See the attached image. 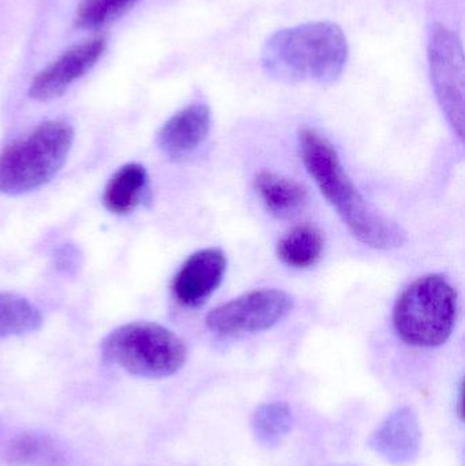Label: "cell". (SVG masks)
<instances>
[{"label": "cell", "instance_id": "7a4b0ae2", "mask_svg": "<svg viewBox=\"0 0 465 466\" xmlns=\"http://www.w3.org/2000/svg\"><path fill=\"white\" fill-rule=\"evenodd\" d=\"M349 41L333 22H308L273 33L261 52L268 76L281 82L333 84L349 62Z\"/></svg>", "mask_w": 465, "mask_h": 466}, {"label": "cell", "instance_id": "ba28073f", "mask_svg": "<svg viewBox=\"0 0 465 466\" xmlns=\"http://www.w3.org/2000/svg\"><path fill=\"white\" fill-rule=\"evenodd\" d=\"M106 49V38L103 35L71 46L33 78L29 87L30 97L37 101L60 97L74 82L95 67Z\"/></svg>", "mask_w": 465, "mask_h": 466}, {"label": "cell", "instance_id": "2e32d148", "mask_svg": "<svg viewBox=\"0 0 465 466\" xmlns=\"http://www.w3.org/2000/svg\"><path fill=\"white\" fill-rule=\"evenodd\" d=\"M41 325L43 315L37 307L21 296L0 293V339L33 333Z\"/></svg>", "mask_w": 465, "mask_h": 466}, {"label": "cell", "instance_id": "8fae6325", "mask_svg": "<svg viewBox=\"0 0 465 466\" xmlns=\"http://www.w3.org/2000/svg\"><path fill=\"white\" fill-rule=\"evenodd\" d=\"M212 112L205 104H191L169 117L157 134V147L172 161L193 155L209 136Z\"/></svg>", "mask_w": 465, "mask_h": 466}, {"label": "cell", "instance_id": "ac0fdd59", "mask_svg": "<svg viewBox=\"0 0 465 466\" xmlns=\"http://www.w3.org/2000/svg\"><path fill=\"white\" fill-rule=\"evenodd\" d=\"M139 0H84L76 8L74 24L78 29L96 30L127 14Z\"/></svg>", "mask_w": 465, "mask_h": 466}, {"label": "cell", "instance_id": "5b68a950", "mask_svg": "<svg viewBox=\"0 0 465 466\" xmlns=\"http://www.w3.org/2000/svg\"><path fill=\"white\" fill-rule=\"evenodd\" d=\"M101 356L109 366L134 377L161 380L185 366L187 350L185 342L164 326L134 322L115 329L103 339Z\"/></svg>", "mask_w": 465, "mask_h": 466}, {"label": "cell", "instance_id": "4fadbf2b", "mask_svg": "<svg viewBox=\"0 0 465 466\" xmlns=\"http://www.w3.org/2000/svg\"><path fill=\"white\" fill-rule=\"evenodd\" d=\"M254 187L267 209L280 218L299 212L308 202V191L303 186L273 172L257 174Z\"/></svg>", "mask_w": 465, "mask_h": 466}, {"label": "cell", "instance_id": "277c9868", "mask_svg": "<svg viewBox=\"0 0 465 466\" xmlns=\"http://www.w3.org/2000/svg\"><path fill=\"white\" fill-rule=\"evenodd\" d=\"M459 299L453 285L441 274H429L409 284L393 309V328L406 344L436 348L452 336Z\"/></svg>", "mask_w": 465, "mask_h": 466}, {"label": "cell", "instance_id": "7c38bea8", "mask_svg": "<svg viewBox=\"0 0 465 466\" xmlns=\"http://www.w3.org/2000/svg\"><path fill=\"white\" fill-rule=\"evenodd\" d=\"M147 188V172L141 164H126L115 172L103 194V204L114 215H128L141 204Z\"/></svg>", "mask_w": 465, "mask_h": 466}, {"label": "cell", "instance_id": "8992f818", "mask_svg": "<svg viewBox=\"0 0 465 466\" xmlns=\"http://www.w3.org/2000/svg\"><path fill=\"white\" fill-rule=\"evenodd\" d=\"M429 67L431 85L442 114L456 136L464 138V52L458 33L441 24L429 32Z\"/></svg>", "mask_w": 465, "mask_h": 466}, {"label": "cell", "instance_id": "30bf717a", "mask_svg": "<svg viewBox=\"0 0 465 466\" xmlns=\"http://www.w3.org/2000/svg\"><path fill=\"white\" fill-rule=\"evenodd\" d=\"M422 432L411 408H399L371 435L369 445L385 461L396 466L412 464L420 456Z\"/></svg>", "mask_w": 465, "mask_h": 466}, {"label": "cell", "instance_id": "d6986e66", "mask_svg": "<svg viewBox=\"0 0 465 466\" xmlns=\"http://www.w3.org/2000/svg\"><path fill=\"white\" fill-rule=\"evenodd\" d=\"M57 265L59 268L68 270V268H76V251L71 247H63L59 252H57Z\"/></svg>", "mask_w": 465, "mask_h": 466}, {"label": "cell", "instance_id": "6da1fadb", "mask_svg": "<svg viewBox=\"0 0 465 466\" xmlns=\"http://www.w3.org/2000/svg\"><path fill=\"white\" fill-rule=\"evenodd\" d=\"M299 147L308 175L357 240L382 251L407 243V232L371 207L355 187L329 139L313 128H303Z\"/></svg>", "mask_w": 465, "mask_h": 466}, {"label": "cell", "instance_id": "5bb4252c", "mask_svg": "<svg viewBox=\"0 0 465 466\" xmlns=\"http://www.w3.org/2000/svg\"><path fill=\"white\" fill-rule=\"evenodd\" d=\"M325 238L316 227L299 226L281 236L278 243V257L284 265L308 268L321 259Z\"/></svg>", "mask_w": 465, "mask_h": 466}, {"label": "cell", "instance_id": "9a60e30c", "mask_svg": "<svg viewBox=\"0 0 465 466\" xmlns=\"http://www.w3.org/2000/svg\"><path fill=\"white\" fill-rule=\"evenodd\" d=\"M5 459L15 465L65 466V454L46 437L22 434L5 448Z\"/></svg>", "mask_w": 465, "mask_h": 466}, {"label": "cell", "instance_id": "e0dca14e", "mask_svg": "<svg viewBox=\"0 0 465 466\" xmlns=\"http://www.w3.org/2000/svg\"><path fill=\"white\" fill-rule=\"evenodd\" d=\"M251 427L258 443L265 448H275L291 431V410L283 402L261 405L254 412Z\"/></svg>", "mask_w": 465, "mask_h": 466}, {"label": "cell", "instance_id": "3957f363", "mask_svg": "<svg viewBox=\"0 0 465 466\" xmlns=\"http://www.w3.org/2000/svg\"><path fill=\"white\" fill-rule=\"evenodd\" d=\"M74 128L63 120L41 123L0 152V193L18 197L54 179L73 147Z\"/></svg>", "mask_w": 465, "mask_h": 466}, {"label": "cell", "instance_id": "9c48e42d", "mask_svg": "<svg viewBox=\"0 0 465 466\" xmlns=\"http://www.w3.org/2000/svg\"><path fill=\"white\" fill-rule=\"evenodd\" d=\"M226 271L227 257L221 249L205 248L194 252L175 274L172 293L177 303L197 309L220 287Z\"/></svg>", "mask_w": 465, "mask_h": 466}, {"label": "cell", "instance_id": "52a82bcc", "mask_svg": "<svg viewBox=\"0 0 465 466\" xmlns=\"http://www.w3.org/2000/svg\"><path fill=\"white\" fill-rule=\"evenodd\" d=\"M294 301L281 289H258L213 309L207 328L218 336L235 337L272 329L291 312Z\"/></svg>", "mask_w": 465, "mask_h": 466}]
</instances>
